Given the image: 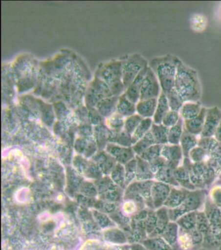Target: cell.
<instances>
[{"label": "cell", "mask_w": 221, "mask_h": 250, "mask_svg": "<svg viewBox=\"0 0 221 250\" xmlns=\"http://www.w3.org/2000/svg\"><path fill=\"white\" fill-rule=\"evenodd\" d=\"M161 156L167 161V164L177 168L184 160V154L180 145L166 144L163 146Z\"/></svg>", "instance_id": "9c48e42d"}, {"label": "cell", "mask_w": 221, "mask_h": 250, "mask_svg": "<svg viewBox=\"0 0 221 250\" xmlns=\"http://www.w3.org/2000/svg\"><path fill=\"white\" fill-rule=\"evenodd\" d=\"M175 169L176 168L167 164V162L166 166L155 174V180L167 184V185L171 186V187H180L175 179Z\"/></svg>", "instance_id": "2e32d148"}, {"label": "cell", "mask_w": 221, "mask_h": 250, "mask_svg": "<svg viewBox=\"0 0 221 250\" xmlns=\"http://www.w3.org/2000/svg\"><path fill=\"white\" fill-rule=\"evenodd\" d=\"M162 147L163 146H161V145L155 144L147 148L140 156H138L147 162H152L156 159L160 158Z\"/></svg>", "instance_id": "d590c367"}, {"label": "cell", "mask_w": 221, "mask_h": 250, "mask_svg": "<svg viewBox=\"0 0 221 250\" xmlns=\"http://www.w3.org/2000/svg\"><path fill=\"white\" fill-rule=\"evenodd\" d=\"M181 61L174 55H167L152 59L149 66L160 83L162 92L167 94L175 88L177 68Z\"/></svg>", "instance_id": "7a4b0ae2"}, {"label": "cell", "mask_w": 221, "mask_h": 250, "mask_svg": "<svg viewBox=\"0 0 221 250\" xmlns=\"http://www.w3.org/2000/svg\"><path fill=\"white\" fill-rule=\"evenodd\" d=\"M214 185L221 186V179L217 180Z\"/></svg>", "instance_id": "11a10c76"}, {"label": "cell", "mask_w": 221, "mask_h": 250, "mask_svg": "<svg viewBox=\"0 0 221 250\" xmlns=\"http://www.w3.org/2000/svg\"><path fill=\"white\" fill-rule=\"evenodd\" d=\"M221 247V226H211L204 235L202 248L206 250H216Z\"/></svg>", "instance_id": "7c38bea8"}, {"label": "cell", "mask_w": 221, "mask_h": 250, "mask_svg": "<svg viewBox=\"0 0 221 250\" xmlns=\"http://www.w3.org/2000/svg\"><path fill=\"white\" fill-rule=\"evenodd\" d=\"M178 247L181 250H194L190 231L179 228Z\"/></svg>", "instance_id": "836d02e7"}, {"label": "cell", "mask_w": 221, "mask_h": 250, "mask_svg": "<svg viewBox=\"0 0 221 250\" xmlns=\"http://www.w3.org/2000/svg\"><path fill=\"white\" fill-rule=\"evenodd\" d=\"M117 102L118 100H117L116 97L103 99L97 103V110L103 116H110L115 108H117Z\"/></svg>", "instance_id": "4dcf8cb0"}, {"label": "cell", "mask_w": 221, "mask_h": 250, "mask_svg": "<svg viewBox=\"0 0 221 250\" xmlns=\"http://www.w3.org/2000/svg\"><path fill=\"white\" fill-rule=\"evenodd\" d=\"M117 110L123 117H130L136 112V104L129 100L125 94L121 95L117 104Z\"/></svg>", "instance_id": "484cf974"}, {"label": "cell", "mask_w": 221, "mask_h": 250, "mask_svg": "<svg viewBox=\"0 0 221 250\" xmlns=\"http://www.w3.org/2000/svg\"><path fill=\"white\" fill-rule=\"evenodd\" d=\"M161 92L162 88L158 79L154 71L149 66L141 86L140 100L158 98Z\"/></svg>", "instance_id": "8992f818"}, {"label": "cell", "mask_w": 221, "mask_h": 250, "mask_svg": "<svg viewBox=\"0 0 221 250\" xmlns=\"http://www.w3.org/2000/svg\"><path fill=\"white\" fill-rule=\"evenodd\" d=\"M218 179H221V171L220 172V175L218 176Z\"/></svg>", "instance_id": "9f6ffc18"}, {"label": "cell", "mask_w": 221, "mask_h": 250, "mask_svg": "<svg viewBox=\"0 0 221 250\" xmlns=\"http://www.w3.org/2000/svg\"><path fill=\"white\" fill-rule=\"evenodd\" d=\"M202 108L200 102H186L183 105L179 114L183 120H191L199 116Z\"/></svg>", "instance_id": "d4e9b609"}, {"label": "cell", "mask_w": 221, "mask_h": 250, "mask_svg": "<svg viewBox=\"0 0 221 250\" xmlns=\"http://www.w3.org/2000/svg\"><path fill=\"white\" fill-rule=\"evenodd\" d=\"M125 184H129L136 179L137 173L136 158L127 163L125 166Z\"/></svg>", "instance_id": "f35d334b"}, {"label": "cell", "mask_w": 221, "mask_h": 250, "mask_svg": "<svg viewBox=\"0 0 221 250\" xmlns=\"http://www.w3.org/2000/svg\"><path fill=\"white\" fill-rule=\"evenodd\" d=\"M205 162L212 169L214 170L218 178L221 171V159L209 158L208 157Z\"/></svg>", "instance_id": "681fc988"}, {"label": "cell", "mask_w": 221, "mask_h": 250, "mask_svg": "<svg viewBox=\"0 0 221 250\" xmlns=\"http://www.w3.org/2000/svg\"><path fill=\"white\" fill-rule=\"evenodd\" d=\"M148 67L149 65L139 73L136 78L127 88L126 92H125V94L129 100H130L131 102L134 103V104H136L140 100L141 86H142L143 79H144L145 74H146Z\"/></svg>", "instance_id": "4fadbf2b"}, {"label": "cell", "mask_w": 221, "mask_h": 250, "mask_svg": "<svg viewBox=\"0 0 221 250\" xmlns=\"http://www.w3.org/2000/svg\"><path fill=\"white\" fill-rule=\"evenodd\" d=\"M214 137L221 144V122L220 125H219L218 128H217Z\"/></svg>", "instance_id": "f5cc1de1"}, {"label": "cell", "mask_w": 221, "mask_h": 250, "mask_svg": "<svg viewBox=\"0 0 221 250\" xmlns=\"http://www.w3.org/2000/svg\"><path fill=\"white\" fill-rule=\"evenodd\" d=\"M220 143L214 137H206L199 139L198 146L206 150L207 153L210 154L218 147Z\"/></svg>", "instance_id": "8d00e7d4"}, {"label": "cell", "mask_w": 221, "mask_h": 250, "mask_svg": "<svg viewBox=\"0 0 221 250\" xmlns=\"http://www.w3.org/2000/svg\"><path fill=\"white\" fill-rule=\"evenodd\" d=\"M147 66V61L139 54L131 55L123 62L122 82L125 88H128L139 73Z\"/></svg>", "instance_id": "5b68a950"}, {"label": "cell", "mask_w": 221, "mask_h": 250, "mask_svg": "<svg viewBox=\"0 0 221 250\" xmlns=\"http://www.w3.org/2000/svg\"><path fill=\"white\" fill-rule=\"evenodd\" d=\"M142 245L147 250H174L162 237H147Z\"/></svg>", "instance_id": "4316f807"}, {"label": "cell", "mask_w": 221, "mask_h": 250, "mask_svg": "<svg viewBox=\"0 0 221 250\" xmlns=\"http://www.w3.org/2000/svg\"><path fill=\"white\" fill-rule=\"evenodd\" d=\"M179 226L176 222H170L166 230L161 235L174 250H179L178 247Z\"/></svg>", "instance_id": "44dd1931"}, {"label": "cell", "mask_w": 221, "mask_h": 250, "mask_svg": "<svg viewBox=\"0 0 221 250\" xmlns=\"http://www.w3.org/2000/svg\"><path fill=\"white\" fill-rule=\"evenodd\" d=\"M198 142L199 139L197 136L188 132L184 128V133L180 142L184 158H188L191 150L198 146Z\"/></svg>", "instance_id": "cb8c5ba5"}, {"label": "cell", "mask_w": 221, "mask_h": 250, "mask_svg": "<svg viewBox=\"0 0 221 250\" xmlns=\"http://www.w3.org/2000/svg\"><path fill=\"white\" fill-rule=\"evenodd\" d=\"M111 94V91L108 85L101 81V79H96L93 82L91 89H89V94L88 95V103L91 105L97 104Z\"/></svg>", "instance_id": "30bf717a"}, {"label": "cell", "mask_w": 221, "mask_h": 250, "mask_svg": "<svg viewBox=\"0 0 221 250\" xmlns=\"http://www.w3.org/2000/svg\"><path fill=\"white\" fill-rule=\"evenodd\" d=\"M125 122H123V116L119 114L111 115L109 119V125L113 130H119L121 127L124 126Z\"/></svg>", "instance_id": "7dc6e473"}, {"label": "cell", "mask_w": 221, "mask_h": 250, "mask_svg": "<svg viewBox=\"0 0 221 250\" xmlns=\"http://www.w3.org/2000/svg\"><path fill=\"white\" fill-rule=\"evenodd\" d=\"M156 213L157 216L156 228L148 237H161L169 222H171L169 217L168 209L164 206L160 209H156Z\"/></svg>", "instance_id": "e0dca14e"}, {"label": "cell", "mask_w": 221, "mask_h": 250, "mask_svg": "<svg viewBox=\"0 0 221 250\" xmlns=\"http://www.w3.org/2000/svg\"><path fill=\"white\" fill-rule=\"evenodd\" d=\"M221 122V110L218 107L214 106L207 109L204 128L201 133L200 138L214 137Z\"/></svg>", "instance_id": "52a82bcc"}, {"label": "cell", "mask_w": 221, "mask_h": 250, "mask_svg": "<svg viewBox=\"0 0 221 250\" xmlns=\"http://www.w3.org/2000/svg\"><path fill=\"white\" fill-rule=\"evenodd\" d=\"M156 144L164 146L168 144L169 128L162 124L157 125L153 123L151 130Z\"/></svg>", "instance_id": "83f0119b"}, {"label": "cell", "mask_w": 221, "mask_h": 250, "mask_svg": "<svg viewBox=\"0 0 221 250\" xmlns=\"http://www.w3.org/2000/svg\"><path fill=\"white\" fill-rule=\"evenodd\" d=\"M155 144H156V142H155L152 133L150 131L133 146V149L136 156H140L147 148Z\"/></svg>", "instance_id": "1f68e13d"}, {"label": "cell", "mask_w": 221, "mask_h": 250, "mask_svg": "<svg viewBox=\"0 0 221 250\" xmlns=\"http://www.w3.org/2000/svg\"><path fill=\"white\" fill-rule=\"evenodd\" d=\"M209 158H221V144L220 143V145H219L218 147L215 149L214 151L211 152L210 154H209L208 155Z\"/></svg>", "instance_id": "816d5d0a"}, {"label": "cell", "mask_w": 221, "mask_h": 250, "mask_svg": "<svg viewBox=\"0 0 221 250\" xmlns=\"http://www.w3.org/2000/svg\"><path fill=\"white\" fill-rule=\"evenodd\" d=\"M208 196L216 205L221 208V186H213L209 190Z\"/></svg>", "instance_id": "bcb514c9"}, {"label": "cell", "mask_w": 221, "mask_h": 250, "mask_svg": "<svg viewBox=\"0 0 221 250\" xmlns=\"http://www.w3.org/2000/svg\"></svg>", "instance_id": "6f0895ef"}, {"label": "cell", "mask_w": 221, "mask_h": 250, "mask_svg": "<svg viewBox=\"0 0 221 250\" xmlns=\"http://www.w3.org/2000/svg\"><path fill=\"white\" fill-rule=\"evenodd\" d=\"M207 109L202 107L199 116L191 120L184 121V128L188 132L196 136H200L204 128L205 118H206Z\"/></svg>", "instance_id": "5bb4252c"}, {"label": "cell", "mask_w": 221, "mask_h": 250, "mask_svg": "<svg viewBox=\"0 0 221 250\" xmlns=\"http://www.w3.org/2000/svg\"><path fill=\"white\" fill-rule=\"evenodd\" d=\"M184 130V121L180 118L178 124L169 128L168 144L180 145L181 138Z\"/></svg>", "instance_id": "f1b7e54d"}, {"label": "cell", "mask_w": 221, "mask_h": 250, "mask_svg": "<svg viewBox=\"0 0 221 250\" xmlns=\"http://www.w3.org/2000/svg\"><path fill=\"white\" fill-rule=\"evenodd\" d=\"M153 120L152 118H143L140 124L137 127L134 133L132 134V138L134 145L138 142L139 140L143 138L150 132L152 128Z\"/></svg>", "instance_id": "f546056e"}, {"label": "cell", "mask_w": 221, "mask_h": 250, "mask_svg": "<svg viewBox=\"0 0 221 250\" xmlns=\"http://www.w3.org/2000/svg\"><path fill=\"white\" fill-rule=\"evenodd\" d=\"M143 119L142 117L138 114H134L129 117L125 122L124 128L125 132L132 135Z\"/></svg>", "instance_id": "b9f144b4"}, {"label": "cell", "mask_w": 221, "mask_h": 250, "mask_svg": "<svg viewBox=\"0 0 221 250\" xmlns=\"http://www.w3.org/2000/svg\"><path fill=\"white\" fill-rule=\"evenodd\" d=\"M157 223L156 210L149 209L146 219L145 220V229L148 237L155 231Z\"/></svg>", "instance_id": "60d3db41"}, {"label": "cell", "mask_w": 221, "mask_h": 250, "mask_svg": "<svg viewBox=\"0 0 221 250\" xmlns=\"http://www.w3.org/2000/svg\"><path fill=\"white\" fill-rule=\"evenodd\" d=\"M158 98L140 100L136 104V112L143 118H152L156 111Z\"/></svg>", "instance_id": "ac0fdd59"}, {"label": "cell", "mask_w": 221, "mask_h": 250, "mask_svg": "<svg viewBox=\"0 0 221 250\" xmlns=\"http://www.w3.org/2000/svg\"><path fill=\"white\" fill-rule=\"evenodd\" d=\"M166 95L167 99H168L170 110L175 111V112H180L185 102L180 95L178 94V93L177 92V90L173 88Z\"/></svg>", "instance_id": "e575fe53"}, {"label": "cell", "mask_w": 221, "mask_h": 250, "mask_svg": "<svg viewBox=\"0 0 221 250\" xmlns=\"http://www.w3.org/2000/svg\"><path fill=\"white\" fill-rule=\"evenodd\" d=\"M197 212L193 211L185 214L176 222L179 228L187 231L196 228Z\"/></svg>", "instance_id": "d6a6232c"}, {"label": "cell", "mask_w": 221, "mask_h": 250, "mask_svg": "<svg viewBox=\"0 0 221 250\" xmlns=\"http://www.w3.org/2000/svg\"><path fill=\"white\" fill-rule=\"evenodd\" d=\"M184 102H199L202 88L198 73L181 61L179 63L175 88Z\"/></svg>", "instance_id": "6da1fadb"}, {"label": "cell", "mask_w": 221, "mask_h": 250, "mask_svg": "<svg viewBox=\"0 0 221 250\" xmlns=\"http://www.w3.org/2000/svg\"><path fill=\"white\" fill-rule=\"evenodd\" d=\"M112 179L113 182L121 186L124 187L125 184V172L124 167L121 166V165H117L115 167L113 168Z\"/></svg>", "instance_id": "ee69618b"}, {"label": "cell", "mask_w": 221, "mask_h": 250, "mask_svg": "<svg viewBox=\"0 0 221 250\" xmlns=\"http://www.w3.org/2000/svg\"><path fill=\"white\" fill-rule=\"evenodd\" d=\"M170 110L167 95L162 92L158 98L156 111L153 118V123L157 125L162 124L164 117Z\"/></svg>", "instance_id": "ffe728a7"}, {"label": "cell", "mask_w": 221, "mask_h": 250, "mask_svg": "<svg viewBox=\"0 0 221 250\" xmlns=\"http://www.w3.org/2000/svg\"><path fill=\"white\" fill-rule=\"evenodd\" d=\"M208 192V189L190 190L182 205L175 209H168L171 221L177 222L185 214L190 212L200 211L206 203Z\"/></svg>", "instance_id": "3957f363"}, {"label": "cell", "mask_w": 221, "mask_h": 250, "mask_svg": "<svg viewBox=\"0 0 221 250\" xmlns=\"http://www.w3.org/2000/svg\"><path fill=\"white\" fill-rule=\"evenodd\" d=\"M149 164H150L151 170L155 175L157 172H158L161 168L166 166L167 161L163 157L160 156V158L156 159L153 162L149 163Z\"/></svg>", "instance_id": "f907efd6"}, {"label": "cell", "mask_w": 221, "mask_h": 250, "mask_svg": "<svg viewBox=\"0 0 221 250\" xmlns=\"http://www.w3.org/2000/svg\"><path fill=\"white\" fill-rule=\"evenodd\" d=\"M204 211L211 226H221V208L216 205L209 196L207 197L206 203L204 204Z\"/></svg>", "instance_id": "d6986e66"}, {"label": "cell", "mask_w": 221, "mask_h": 250, "mask_svg": "<svg viewBox=\"0 0 221 250\" xmlns=\"http://www.w3.org/2000/svg\"><path fill=\"white\" fill-rule=\"evenodd\" d=\"M96 161L99 166L103 168V171H110L111 168H114L115 166H113V159L108 154L105 153H101L97 156Z\"/></svg>", "instance_id": "7bdbcfd3"}, {"label": "cell", "mask_w": 221, "mask_h": 250, "mask_svg": "<svg viewBox=\"0 0 221 250\" xmlns=\"http://www.w3.org/2000/svg\"><path fill=\"white\" fill-rule=\"evenodd\" d=\"M190 190L184 188L172 187L170 194L167 198L164 207L168 209H175L184 203L187 195Z\"/></svg>", "instance_id": "9a60e30c"}, {"label": "cell", "mask_w": 221, "mask_h": 250, "mask_svg": "<svg viewBox=\"0 0 221 250\" xmlns=\"http://www.w3.org/2000/svg\"><path fill=\"white\" fill-rule=\"evenodd\" d=\"M208 158V154L206 150L199 146H197L194 149L191 150L189 154L188 158L191 162L195 164V163H201L206 162Z\"/></svg>", "instance_id": "ab89813d"}, {"label": "cell", "mask_w": 221, "mask_h": 250, "mask_svg": "<svg viewBox=\"0 0 221 250\" xmlns=\"http://www.w3.org/2000/svg\"><path fill=\"white\" fill-rule=\"evenodd\" d=\"M136 158L137 160L136 181L155 180V175L151 169L149 163L143 160L138 156H136Z\"/></svg>", "instance_id": "7402d4cb"}, {"label": "cell", "mask_w": 221, "mask_h": 250, "mask_svg": "<svg viewBox=\"0 0 221 250\" xmlns=\"http://www.w3.org/2000/svg\"><path fill=\"white\" fill-rule=\"evenodd\" d=\"M210 222L204 211L197 212L196 228L203 235H205L210 228Z\"/></svg>", "instance_id": "74e56055"}, {"label": "cell", "mask_w": 221, "mask_h": 250, "mask_svg": "<svg viewBox=\"0 0 221 250\" xmlns=\"http://www.w3.org/2000/svg\"><path fill=\"white\" fill-rule=\"evenodd\" d=\"M175 179L180 188H184L188 190H196V188L193 185L190 180L188 170L184 165H180L175 170Z\"/></svg>", "instance_id": "603a6c76"}, {"label": "cell", "mask_w": 221, "mask_h": 250, "mask_svg": "<svg viewBox=\"0 0 221 250\" xmlns=\"http://www.w3.org/2000/svg\"><path fill=\"white\" fill-rule=\"evenodd\" d=\"M190 233L192 235L193 243H194V250L202 248L203 241H204V235L200 233L197 228L191 230Z\"/></svg>", "instance_id": "c3c4849f"}, {"label": "cell", "mask_w": 221, "mask_h": 250, "mask_svg": "<svg viewBox=\"0 0 221 250\" xmlns=\"http://www.w3.org/2000/svg\"><path fill=\"white\" fill-rule=\"evenodd\" d=\"M181 117L178 112L170 110L164 117L162 121V125L169 128L178 124Z\"/></svg>", "instance_id": "f6af8a7d"}, {"label": "cell", "mask_w": 221, "mask_h": 250, "mask_svg": "<svg viewBox=\"0 0 221 250\" xmlns=\"http://www.w3.org/2000/svg\"><path fill=\"white\" fill-rule=\"evenodd\" d=\"M99 77L110 88L113 94H120L125 88L121 77H123V62H113L105 64L101 69Z\"/></svg>", "instance_id": "277c9868"}, {"label": "cell", "mask_w": 221, "mask_h": 250, "mask_svg": "<svg viewBox=\"0 0 221 250\" xmlns=\"http://www.w3.org/2000/svg\"><path fill=\"white\" fill-rule=\"evenodd\" d=\"M107 151L111 154L115 160L121 164L126 165L133 159L136 158L135 152L133 147H125L117 146V145L109 144L107 146Z\"/></svg>", "instance_id": "8fae6325"}, {"label": "cell", "mask_w": 221, "mask_h": 250, "mask_svg": "<svg viewBox=\"0 0 221 250\" xmlns=\"http://www.w3.org/2000/svg\"><path fill=\"white\" fill-rule=\"evenodd\" d=\"M132 250H147L146 248L143 245H139V244H135L132 247Z\"/></svg>", "instance_id": "db71d44e"}, {"label": "cell", "mask_w": 221, "mask_h": 250, "mask_svg": "<svg viewBox=\"0 0 221 250\" xmlns=\"http://www.w3.org/2000/svg\"><path fill=\"white\" fill-rule=\"evenodd\" d=\"M171 186L155 180L151 191L153 207L155 210L164 207L167 198L170 194Z\"/></svg>", "instance_id": "ba28073f"}]
</instances>
